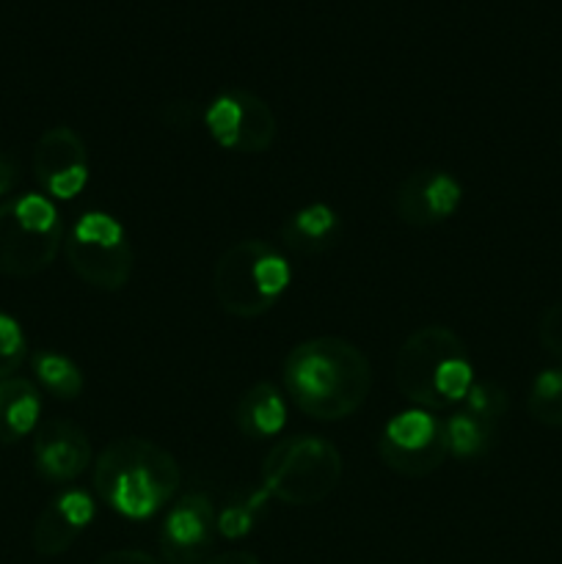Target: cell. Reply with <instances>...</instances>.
<instances>
[{
	"mask_svg": "<svg viewBox=\"0 0 562 564\" xmlns=\"http://www.w3.org/2000/svg\"><path fill=\"white\" fill-rule=\"evenodd\" d=\"M284 389L292 405L317 422L353 416L372 391V364L356 345L317 336L292 347L284 361Z\"/></svg>",
	"mask_w": 562,
	"mask_h": 564,
	"instance_id": "obj_1",
	"label": "cell"
},
{
	"mask_svg": "<svg viewBox=\"0 0 562 564\" xmlns=\"http://www.w3.org/2000/svg\"><path fill=\"white\" fill-rule=\"evenodd\" d=\"M174 455L147 438H116L94 463V488L119 516L143 521L163 510L180 490Z\"/></svg>",
	"mask_w": 562,
	"mask_h": 564,
	"instance_id": "obj_2",
	"label": "cell"
},
{
	"mask_svg": "<svg viewBox=\"0 0 562 564\" xmlns=\"http://www.w3.org/2000/svg\"><path fill=\"white\" fill-rule=\"evenodd\" d=\"M395 383L419 411H446L463 402L474 383L466 345L444 325H424L400 345L395 358Z\"/></svg>",
	"mask_w": 562,
	"mask_h": 564,
	"instance_id": "obj_3",
	"label": "cell"
},
{
	"mask_svg": "<svg viewBox=\"0 0 562 564\" xmlns=\"http://www.w3.org/2000/svg\"><path fill=\"white\" fill-rule=\"evenodd\" d=\"M292 281L290 262L262 240L235 242L213 270V295L226 314L257 319L284 297Z\"/></svg>",
	"mask_w": 562,
	"mask_h": 564,
	"instance_id": "obj_4",
	"label": "cell"
},
{
	"mask_svg": "<svg viewBox=\"0 0 562 564\" xmlns=\"http://www.w3.org/2000/svg\"><path fill=\"white\" fill-rule=\"evenodd\" d=\"M64 224L47 196L22 193L0 202V275L31 279L55 262Z\"/></svg>",
	"mask_w": 562,
	"mask_h": 564,
	"instance_id": "obj_5",
	"label": "cell"
},
{
	"mask_svg": "<svg viewBox=\"0 0 562 564\" xmlns=\"http://www.w3.org/2000/svg\"><path fill=\"white\" fill-rule=\"evenodd\" d=\"M342 468L334 444L317 435H292L268 452L259 474L268 496L290 507H312L334 494Z\"/></svg>",
	"mask_w": 562,
	"mask_h": 564,
	"instance_id": "obj_6",
	"label": "cell"
},
{
	"mask_svg": "<svg viewBox=\"0 0 562 564\" xmlns=\"http://www.w3.org/2000/svg\"><path fill=\"white\" fill-rule=\"evenodd\" d=\"M64 253L80 281L102 292L125 290L136 253L125 226L108 213H83L64 237Z\"/></svg>",
	"mask_w": 562,
	"mask_h": 564,
	"instance_id": "obj_7",
	"label": "cell"
},
{
	"mask_svg": "<svg viewBox=\"0 0 562 564\" xmlns=\"http://www.w3.org/2000/svg\"><path fill=\"white\" fill-rule=\"evenodd\" d=\"M378 455L386 468L408 479H422L439 471L450 457L446 430L441 419L430 411L397 413L389 419L378 438Z\"/></svg>",
	"mask_w": 562,
	"mask_h": 564,
	"instance_id": "obj_8",
	"label": "cell"
},
{
	"mask_svg": "<svg viewBox=\"0 0 562 564\" xmlns=\"http://www.w3.org/2000/svg\"><path fill=\"white\" fill-rule=\"evenodd\" d=\"M209 138L226 152L262 154L279 135V121L270 105L246 88H226L204 108Z\"/></svg>",
	"mask_w": 562,
	"mask_h": 564,
	"instance_id": "obj_9",
	"label": "cell"
},
{
	"mask_svg": "<svg viewBox=\"0 0 562 564\" xmlns=\"http://www.w3.org/2000/svg\"><path fill=\"white\" fill-rule=\"evenodd\" d=\"M218 534V510L207 494H185L171 505L160 527V551L169 564H198Z\"/></svg>",
	"mask_w": 562,
	"mask_h": 564,
	"instance_id": "obj_10",
	"label": "cell"
},
{
	"mask_svg": "<svg viewBox=\"0 0 562 564\" xmlns=\"http://www.w3.org/2000/svg\"><path fill=\"white\" fill-rule=\"evenodd\" d=\"M33 174L47 196L69 202L88 185V152L72 127H50L33 149Z\"/></svg>",
	"mask_w": 562,
	"mask_h": 564,
	"instance_id": "obj_11",
	"label": "cell"
},
{
	"mask_svg": "<svg viewBox=\"0 0 562 564\" xmlns=\"http://www.w3.org/2000/svg\"><path fill=\"white\" fill-rule=\"evenodd\" d=\"M463 187L452 174L422 169L408 174L395 193V213L402 224L428 229L444 224L461 209Z\"/></svg>",
	"mask_w": 562,
	"mask_h": 564,
	"instance_id": "obj_12",
	"label": "cell"
},
{
	"mask_svg": "<svg viewBox=\"0 0 562 564\" xmlns=\"http://www.w3.org/2000/svg\"><path fill=\"white\" fill-rule=\"evenodd\" d=\"M91 457L88 435L66 419H50L33 433V466L47 482H75Z\"/></svg>",
	"mask_w": 562,
	"mask_h": 564,
	"instance_id": "obj_13",
	"label": "cell"
},
{
	"mask_svg": "<svg viewBox=\"0 0 562 564\" xmlns=\"http://www.w3.org/2000/svg\"><path fill=\"white\" fill-rule=\"evenodd\" d=\"M94 499L80 488L61 490L33 523V551L39 556H61L91 527Z\"/></svg>",
	"mask_w": 562,
	"mask_h": 564,
	"instance_id": "obj_14",
	"label": "cell"
},
{
	"mask_svg": "<svg viewBox=\"0 0 562 564\" xmlns=\"http://www.w3.org/2000/svg\"><path fill=\"white\" fill-rule=\"evenodd\" d=\"M339 215L328 204H306L295 209L290 218L281 224L279 235L284 248H290L298 257H320L328 251L339 237Z\"/></svg>",
	"mask_w": 562,
	"mask_h": 564,
	"instance_id": "obj_15",
	"label": "cell"
},
{
	"mask_svg": "<svg viewBox=\"0 0 562 564\" xmlns=\"http://www.w3.org/2000/svg\"><path fill=\"white\" fill-rule=\"evenodd\" d=\"M235 424L246 438H273L287 424V405L273 383H257L240 397L235 408Z\"/></svg>",
	"mask_w": 562,
	"mask_h": 564,
	"instance_id": "obj_16",
	"label": "cell"
},
{
	"mask_svg": "<svg viewBox=\"0 0 562 564\" xmlns=\"http://www.w3.org/2000/svg\"><path fill=\"white\" fill-rule=\"evenodd\" d=\"M42 397L25 378H0V444H17L36 433Z\"/></svg>",
	"mask_w": 562,
	"mask_h": 564,
	"instance_id": "obj_17",
	"label": "cell"
},
{
	"mask_svg": "<svg viewBox=\"0 0 562 564\" xmlns=\"http://www.w3.org/2000/svg\"><path fill=\"white\" fill-rule=\"evenodd\" d=\"M31 367L39 383L44 386V391H50L55 400L72 402L83 394L86 380H83V372L77 369V364L72 358L53 350H39L33 352Z\"/></svg>",
	"mask_w": 562,
	"mask_h": 564,
	"instance_id": "obj_18",
	"label": "cell"
},
{
	"mask_svg": "<svg viewBox=\"0 0 562 564\" xmlns=\"http://www.w3.org/2000/svg\"><path fill=\"white\" fill-rule=\"evenodd\" d=\"M444 430L450 455L461 457V460H477L494 444V424L479 422V419H474L466 411L452 413L444 422Z\"/></svg>",
	"mask_w": 562,
	"mask_h": 564,
	"instance_id": "obj_19",
	"label": "cell"
},
{
	"mask_svg": "<svg viewBox=\"0 0 562 564\" xmlns=\"http://www.w3.org/2000/svg\"><path fill=\"white\" fill-rule=\"evenodd\" d=\"M527 411L545 427H562V369H545L534 378Z\"/></svg>",
	"mask_w": 562,
	"mask_h": 564,
	"instance_id": "obj_20",
	"label": "cell"
},
{
	"mask_svg": "<svg viewBox=\"0 0 562 564\" xmlns=\"http://www.w3.org/2000/svg\"><path fill=\"white\" fill-rule=\"evenodd\" d=\"M463 411L496 427V422L507 413V391L499 383H490V380L472 383L468 394L463 397Z\"/></svg>",
	"mask_w": 562,
	"mask_h": 564,
	"instance_id": "obj_21",
	"label": "cell"
},
{
	"mask_svg": "<svg viewBox=\"0 0 562 564\" xmlns=\"http://www.w3.org/2000/svg\"><path fill=\"white\" fill-rule=\"evenodd\" d=\"M28 358V341L20 323L0 312V378H11Z\"/></svg>",
	"mask_w": 562,
	"mask_h": 564,
	"instance_id": "obj_22",
	"label": "cell"
},
{
	"mask_svg": "<svg viewBox=\"0 0 562 564\" xmlns=\"http://www.w3.org/2000/svg\"><path fill=\"white\" fill-rule=\"evenodd\" d=\"M264 496H253L251 501H235V505H226L224 510H218V534L224 538L237 540L246 538L253 527V518H257V507L262 505Z\"/></svg>",
	"mask_w": 562,
	"mask_h": 564,
	"instance_id": "obj_23",
	"label": "cell"
},
{
	"mask_svg": "<svg viewBox=\"0 0 562 564\" xmlns=\"http://www.w3.org/2000/svg\"><path fill=\"white\" fill-rule=\"evenodd\" d=\"M538 339H540V345L551 352V356L562 358V303L551 306L549 312L540 317Z\"/></svg>",
	"mask_w": 562,
	"mask_h": 564,
	"instance_id": "obj_24",
	"label": "cell"
},
{
	"mask_svg": "<svg viewBox=\"0 0 562 564\" xmlns=\"http://www.w3.org/2000/svg\"><path fill=\"white\" fill-rule=\"evenodd\" d=\"M94 564H160L154 556H149L147 551H136V549H119V551H108L105 556H99Z\"/></svg>",
	"mask_w": 562,
	"mask_h": 564,
	"instance_id": "obj_25",
	"label": "cell"
},
{
	"mask_svg": "<svg viewBox=\"0 0 562 564\" xmlns=\"http://www.w3.org/2000/svg\"><path fill=\"white\" fill-rule=\"evenodd\" d=\"M17 180H20V171H17L14 160L0 154V198L9 196V193L14 191Z\"/></svg>",
	"mask_w": 562,
	"mask_h": 564,
	"instance_id": "obj_26",
	"label": "cell"
},
{
	"mask_svg": "<svg viewBox=\"0 0 562 564\" xmlns=\"http://www.w3.org/2000/svg\"><path fill=\"white\" fill-rule=\"evenodd\" d=\"M204 564H262L251 551H224V554L213 556L209 562Z\"/></svg>",
	"mask_w": 562,
	"mask_h": 564,
	"instance_id": "obj_27",
	"label": "cell"
}]
</instances>
